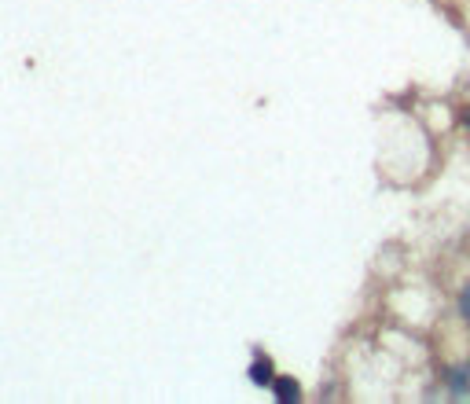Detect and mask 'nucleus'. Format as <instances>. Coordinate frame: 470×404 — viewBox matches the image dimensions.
Returning <instances> with one entry per match:
<instances>
[{
    "label": "nucleus",
    "mask_w": 470,
    "mask_h": 404,
    "mask_svg": "<svg viewBox=\"0 0 470 404\" xmlns=\"http://www.w3.org/2000/svg\"><path fill=\"white\" fill-rule=\"evenodd\" d=\"M250 382H253V386H272V382H275V371H272V360L268 356H258L250 364Z\"/></svg>",
    "instance_id": "1"
},
{
    "label": "nucleus",
    "mask_w": 470,
    "mask_h": 404,
    "mask_svg": "<svg viewBox=\"0 0 470 404\" xmlns=\"http://www.w3.org/2000/svg\"><path fill=\"white\" fill-rule=\"evenodd\" d=\"M272 393H275V400H280V404H294L297 397H302V386H297L294 378H275L272 382Z\"/></svg>",
    "instance_id": "2"
},
{
    "label": "nucleus",
    "mask_w": 470,
    "mask_h": 404,
    "mask_svg": "<svg viewBox=\"0 0 470 404\" xmlns=\"http://www.w3.org/2000/svg\"><path fill=\"white\" fill-rule=\"evenodd\" d=\"M463 316H470V294L463 297Z\"/></svg>",
    "instance_id": "3"
},
{
    "label": "nucleus",
    "mask_w": 470,
    "mask_h": 404,
    "mask_svg": "<svg viewBox=\"0 0 470 404\" xmlns=\"http://www.w3.org/2000/svg\"><path fill=\"white\" fill-rule=\"evenodd\" d=\"M466 125H470V114H466Z\"/></svg>",
    "instance_id": "4"
}]
</instances>
